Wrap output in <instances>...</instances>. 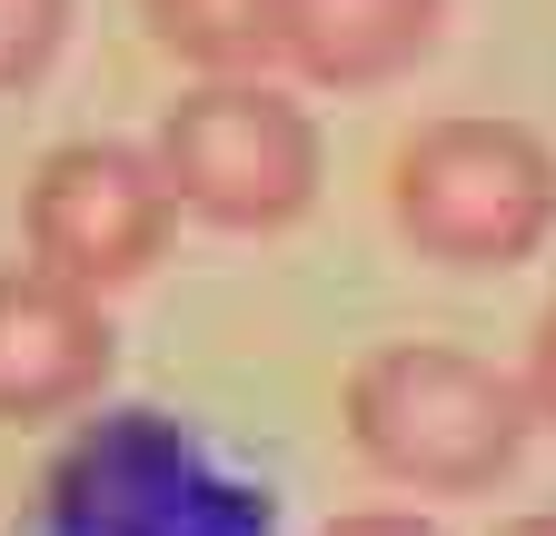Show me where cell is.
<instances>
[{
    "mask_svg": "<svg viewBox=\"0 0 556 536\" xmlns=\"http://www.w3.org/2000/svg\"><path fill=\"white\" fill-rule=\"evenodd\" d=\"M527 408L556 427V308L536 318V339H527Z\"/></svg>",
    "mask_w": 556,
    "mask_h": 536,
    "instance_id": "obj_10",
    "label": "cell"
},
{
    "mask_svg": "<svg viewBox=\"0 0 556 536\" xmlns=\"http://www.w3.org/2000/svg\"><path fill=\"white\" fill-rule=\"evenodd\" d=\"M169 179L150 150L129 140H60L40 169H30V268L70 289H129L139 268L160 258L169 239Z\"/></svg>",
    "mask_w": 556,
    "mask_h": 536,
    "instance_id": "obj_5",
    "label": "cell"
},
{
    "mask_svg": "<svg viewBox=\"0 0 556 536\" xmlns=\"http://www.w3.org/2000/svg\"><path fill=\"white\" fill-rule=\"evenodd\" d=\"M70 30V0H0V90H30Z\"/></svg>",
    "mask_w": 556,
    "mask_h": 536,
    "instance_id": "obj_9",
    "label": "cell"
},
{
    "mask_svg": "<svg viewBox=\"0 0 556 536\" xmlns=\"http://www.w3.org/2000/svg\"><path fill=\"white\" fill-rule=\"evenodd\" d=\"M30 536H268V487L169 408H110L50 457Z\"/></svg>",
    "mask_w": 556,
    "mask_h": 536,
    "instance_id": "obj_1",
    "label": "cell"
},
{
    "mask_svg": "<svg viewBox=\"0 0 556 536\" xmlns=\"http://www.w3.org/2000/svg\"><path fill=\"white\" fill-rule=\"evenodd\" d=\"M388 219L438 268H517L556 229V150L527 119H428L388 159Z\"/></svg>",
    "mask_w": 556,
    "mask_h": 536,
    "instance_id": "obj_3",
    "label": "cell"
},
{
    "mask_svg": "<svg viewBox=\"0 0 556 536\" xmlns=\"http://www.w3.org/2000/svg\"><path fill=\"white\" fill-rule=\"evenodd\" d=\"M160 179L189 219L208 229H289L318 199V119L278 90V80H199L169 100Z\"/></svg>",
    "mask_w": 556,
    "mask_h": 536,
    "instance_id": "obj_4",
    "label": "cell"
},
{
    "mask_svg": "<svg viewBox=\"0 0 556 536\" xmlns=\"http://www.w3.org/2000/svg\"><path fill=\"white\" fill-rule=\"evenodd\" d=\"M110 308L50 268H0V418L30 427L60 408H90L110 387Z\"/></svg>",
    "mask_w": 556,
    "mask_h": 536,
    "instance_id": "obj_6",
    "label": "cell"
},
{
    "mask_svg": "<svg viewBox=\"0 0 556 536\" xmlns=\"http://www.w3.org/2000/svg\"><path fill=\"white\" fill-rule=\"evenodd\" d=\"M497 536H556V507H536V516H507Z\"/></svg>",
    "mask_w": 556,
    "mask_h": 536,
    "instance_id": "obj_12",
    "label": "cell"
},
{
    "mask_svg": "<svg viewBox=\"0 0 556 536\" xmlns=\"http://www.w3.org/2000/svg\"><path fill=\"white\" fill-rule=\"evenodd\" d=\"M447 0H278V60L318 90H378L438 50Z\"/></svg>",
    "mask_w": 556,
    "mask_h": 536,
    "instance_id": "obj_7",
    "label": "cell"
},
{
    "mask_svg": "<svg viewBox=\"0 0 556 536\" xmlns=\"http://www.w3.org/2000/svg\"><path fill=\"white\" fill-rule=\"evenodd\" d=\"M527 427H536L527 378L486 368L447 339H388L348 368V437H358L378 477H397L417 497L497 487L527 447Z\"/></svg>",
    "mask_w": 556,
    "mask_h": 536,
    "instance_id": "obj_2",
    "label": "cell"
},
{
    "mask_svg": "<svg viewBox=\"0 0 556 536\" xmlns=\"http://www.w3.org/2000/svg\"><path fill=\"white\" fill-rule=\"evenodd\" d=\"M328 536H438L428 516H407V507H358V516H338Z\"/></svg>",
    "mask_w": 556,
    "mask_h": 536,
    "instance_id": "obj_11",
    "label": "cell"
},
{
    "mask_svg": "<svg viewBox=\"0 0 556 536\" xmlns=\"http://www.w3.org/2000/svg\"><path fill=\"white\" fill-rule=\"evenodd\" d=\"M139 21L169 60H189L208 80H249L278 50V0H139Z\"/></svg>",
    "mask_w": 556,
    "mask_h": 536,
    "instance_id": "obj_8",
    "label": "cell"
}]
</instances>
